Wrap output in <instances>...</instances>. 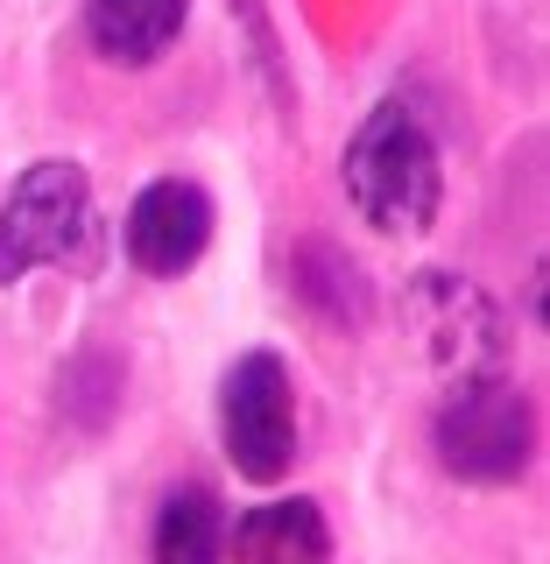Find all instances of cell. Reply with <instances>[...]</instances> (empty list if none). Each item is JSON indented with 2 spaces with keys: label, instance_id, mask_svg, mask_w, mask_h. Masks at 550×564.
<instances>
[{
  "label": "cell",
  "instance_id": "1",
  "mask_svg": "<svg viewBox=\"0 0 550 564\" xmlns=\"http://www.w3.org/2000/svg\"><path fill=\"white\" fill-rule=\"evenodd\" d=\"M99 261H106V219L93 205V176L64 155L29 163L0 198V290L35 269L99 275Z\"/></svg>",
  "mask_w": 550,
  "mask_h": 564
},
{
  "label": "cell",
  "instance_id": "2",
  "mask_svg": "<svg viewBox=\"0 0 550 564\" xmlns=\"http://www.w3.org/2000/svg\"><path fill=\"white\" fill-rule=\"evenodd\" d=\"M339 176H346V198L360 212V226H375V234H423L438 219V205H445L438 141L402 99H381L353 128Z\"/></svg>",
  "mask_w": 550,
  "mask_h": 564
},
{
  "label": "cell",
  "instance_id": "3",
  "mask_svg": "<svg viewBox=\"0 0 550 564\" xmlns=\"http://www.w3.org/2000/svg\"><path fill=\"white\" fill-rule=\"evenodd\" d=\"M402 332H410L417 360L445 388L487 381L508 367V317L502 304L459 269H417L402 282Z\"/></svg>",
  "mask_w": 550,
  "mask_h": 564
},
{
  "label": "cell",
  "instance_id": "4",
  "mask_svg": "<svg viewBox=\"0 0 550 564\" xmlns=\"http://www.w3.org/2000/svg\"><path fill=\"white\" fill-rule=\"evenodd\" d=\"M431 452L452 480H473V487L522 480L529 452H537V402L502 375L459 381L431 416Z\"/></svg>",
  "mask_w": 550,
  "mask_h": 564
},
{
  "label": "cell",
  "instance_id": "5",
  "mask_svg": "<svg viewBox=\"0 0 550 564\" xmlns=\"http://www.w3.org/2000/svg\"><path fill=\"white\" fill-rule=\"evenodd\" d=\"M219 437L240 480L276 487L296 466V381L282 367V352L255 346L226 367L219 381Z\"/></svg>",
  "mask_w": 550,
  "mask_h": 564
},
{
  "label": "cell",
  "instance_id": "6",
  "mask_svg": "<svg viewBox=\"0 0 550 564\" xmlns=\"http://www.w3.org/2000/svg\"><path fill=\"white\" fill-rule=\"evenodd\" d=\"M212 226H219V212H212V191L191 184V176H155V184L134 191L128 219H120V247H128V261L141 275H191L205 261L212 247Z\"/></svg>",
  "mask_w": 550,
  "mask_h": 564
},
{
  "label": "cell",
  "instance_id": "7",
  "mask_svg": "<svg viewBox=\"0 0 550 564\" xmlns=\"http://www.w3.org/2000/svg\"><path fill=\"white\" fill-rule=\"evenodd\" d=\"M191 0H85V35L106 64L149 70L163 50L184 35Z\"/></svg>",
  "mask_w": 550,
  "mask_h": 564
},
{
  "label": "cell",
  "instance_id": "8",
  "mask_svg": "<svg viewBox=\"0 0 550 564\" xmlns=\"http://www.w3.org/2000/svg\"><path fill=\"white\" fill-rule=\"evenodd\" d=\"M226 551H234V557H255V564H317V557H332L325 508H317L311 494H290V501H269V508H247V516L226 529Z\"/></svg>",
  "mask_w": 550,
  "mask_h": 564
},
{
  "label": "cell",
  "instance_id": "9",
  "mask_svg": "<svg viewBox=\"0 0 550 564\" xmlns=\"http://www.w3.org/2000/svg\"><path fill=\"white\" fill-rule=\"evenodd\" d=\"M149 551L163 564H212L226 551V508L212 487H176L163 508H155Z\"/></svg>",
  "mask_w": 550,
  "mask_h": 564
}]
</instances>
